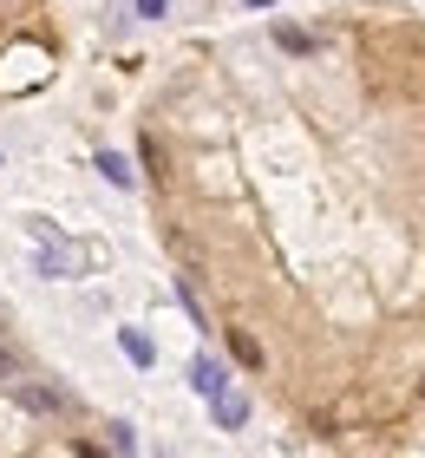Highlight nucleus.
Returning <instances> with one entry per match:
<instances>
[{"instance_id": "f257e3e1", "label": "nucleus", "mask_w": 425, "mask_h": 458, "mask_svg": "<svg viewBox=\"0 0 425 458\" xmlns=\"http://www.w3.org/2000/svg\"><path fill=\"white\" fill-rule=\"evenodd\" d=\"M209 406H217V426H229V432H236V426L249 420V400H242V393H229V386H223Z\"/></svg>"}, {"instance_id": "f03ea898", "label": "nucleus", "mask_w": 425, "mask_h": 458, "mask_svg": "<svg viewBox=\"0 0 425 458\" xmlns=\"http://www.w3.org/2000/svg\"><path fill=\"white\" fill-rule=\"evenodd\" d=\"M190 386H197L203 400H217V393H223L229 380H223V367H217V360H197V367H190Z\"/></svg>"}, {"instance_id": "7ed1b4c3", "label": "nucleus", "mask_w": 425, "mask_h": 458, "mask_svg": "<svg viewBox=\"0 0 425 458\" xmlns=\"http://www.w3.org/2000/svg\"><path fill=\"white\" fill-rule=\"evenodd\" d=\"M118 341H124V353H132V360H138V367H151V360H157V347H151V341H144V335H138V327H124V335H118Z\"/></svg>"}, {"instance_id": "20e7f679", "label": "nucleus", "mask_w": 425, "mask_h": 458, "mask_svg": "<svg viewBox=\"0 0 425 458\" xmlns=\"http://www.w3.org/2000/svg\"><path fill=\"white\" fill-rule=\"evenodd\" d=\"M98 171L112 177L118 191H132V171H124V157H118V151H98Z\"/></svg>"}, {"instance_id": "39448f33", "label": "nucleus", "mask_w": 425, "mask_h": 458, "mask_svg": "<svg viewBox=\"0 0 425 458\" xmlns=\"http://www.w3.org/2000/svg\"><path fill=\"white\" fill-rule=\"evenodd\" d=\"M229 347H236V360H242V367H262V347H255V341L242 335V327H236V335H229Z\"/></svg>"}, {"instance_id": "423d86ee", "label": "nucleus", "mask_w": 425, "mask_h": 458, "mask_svg": "<svg viewBox=\"0 0 425 458\" xmlns=\"http://www.w3.org/2000/svg\"><path fill=\"white\" fill-rule=\"evenodd\" d=\"M20 400L39 406V412H53V406H59V393H47V386H20Z\"/></svg>"}, {"instance_id": "0eeeda50", "label": "nucleus", "mask_w": 425, "mask_h": 458, "mask_svg": "<svg viewBox=\"0 0 425 458\" xmlns=\"http://www.w3.org/2000/svg\"><path fill=\"white\" fill-rule=\"evenodd\" d=\"M144 164H151V177H157V183H170V171H164V151H157V138H144Z\"/></svg>"}, {"instance_id": "6e6552de", "label": "nucleus", "mask_w": 425, "mask_h": 458, "mask_svg": "<svg viewBox=\"0 0 425 458\" xmlns=\"http://www.w3.org/2000/svg\"><path fill=\"white\" fill-rule=\"evenodd\" d=\"M275 39H282L288 53H308V47H314V39H308V33H294V27H275Z\"/></svg>"}, {"instance_id": "1a4fd4ad", "label": "nucleus", "mask_w": 425, "mask_h": 458, "mask_svg": "<svg viewBox=\"0 0 425 458\" xmlns=\"http://www.w3.org/2000/svg\"><path fill=\"white\" fill-rule=\"evenodd\" d=\"M138 13H144V20H157V13H164V0H138Z\"/></svg>"}, {"instance_id": "9d476101", "label": "nucleus", "mask_w": 425, "mask_h": 458, "mask_svg": "<svg viewBox=\"0 0 425 458\" xmlns=\"http://www.w3.org/2000/svg\"><path fill=\"white\" fill-rule=\"evenodd\" d=\"M249 7H268V0H249Z\"/></svg>"}, {"instance_id": "9b49d317", "label": "nucleus", "mask_w": 425, "mask_h": 458, "mask_svg": "<svg viewBox=\"0 0 425 458\" xmlns=\"http://www.w3.org/2000/svg\"><path fill=\"white\" fill-rule=\"evenodd\" d=\"M419 393H425V380H419Z\"/></svg>"}]
</instances>
